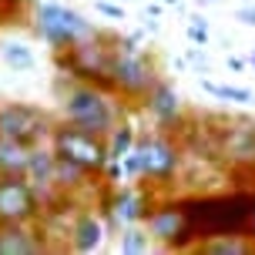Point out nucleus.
Instances as JSON below:
<instances>
[{"mask_svg": "<svg viewBox=\"0 0 255 255\" xmlns=\"http://www.w3.org/2000/svg\"><path fill=\"white\" fill-rule=\"evenodd\" d=\"M151 249V232L148 225H138V222H131L121 229V252L125 255H144Z\"/></svg>", "mask_w": 255, "mask_h": 255, "instance_id": "obj_18", "label": "nucleus"}, {"mask_svg": "<svg viewBox=\"0 0 255 255\" xmlns=\"http://www.w3.org/2000/svg\"><path fill=\"white\" fill-rule=\"evenodd\" d=\"M245 64H249V61H242V57H229V67H232V71H245Z\"/></svg>", "mask_w": 255, "mask_h": 255, "instance_id": "obj_26", "label": "nucleus"}, {"mask_svg": "<svg viewBox=\"0 0 255 255\" xmlns=\"http://www.w3.org/2000/svg\"><path fill=\"white\" fill-rule=\"evenodd\" d=\"M40 252H51V245L34 225H0V255H40Z\"/></svg>", "mask_w": 255, "mask_h": 255, "instance_id": "obj_13", "label": "nucleus"}, {"mask_svg": "<svg viewBox=\"0 0 255 255\" xmlns=\"http://www.w3.org/2000/svg\"><path fill=\"white\" fill-rule=\"evenodd\" d=\"M235 20H242L245 27H255V3H242L235 10Z\"/></svg>", "mask_w": 255, "mask_h": 255, "instance_id": "obj_24", "label": "nucleus"}, {"mask_svg": "<svg viewBox=\"0 0 255 255\" xmlns=\"http://www.w3.org/2000/svg\"><path fill=\"white\" fill-rule=\"evenodd\" d=\"M158 13H161V7H158V0H154V3H148V10H144V17H158Z\"/></svg>", "mask_w": 255, "mask_h": 255, "instance_id": "obj_28", "label": "nucleus"}, {"mask_svg": "<svg viewBox=\"0 0 255 255\" xmlns=\"http://www.w3.org/2000/svg\"><path fill=\"white\" fill-rule=\"evenodd\" d=\"M57 98H61V121H71V125L104 134V138L125 121L121 104L115 101L118 94L84 84V81H71V84L57 81Z\"/></svg>", "mask_w": 255, "mask_h": 255, "instance_id": "obj_2", "label": "nucleus"}, {"mask_svg": "<svg viewBox=\"0 0 255 255\" xmlns=\"http://www.w3.org/2000/svg\"><path fill=\"white\" fill-rule=\"evenodd\" d=\"M98 27L84 20L77 10L71 7H64L57 0H37L34 3V34H37L44 44H51L54 51H61V47H71L77 44L81 37H88L94 34Z\"/></svg>", "mask_w": 255, "mask_h": 255, "instance_id": "obj_7", "label": "nucleus"}, {"mask_svg": "<svg viewBox=\"0 0 255 255\" xmlns=\"http://www.w3.org/2000/svg\"><path fill=\"white\" fill-rule=\"evenodd\" d=\"M134 141H138V131H134V125H128V121H121V125L108 134V148H111V158L115 161H121V158H128L131 154V148H134Z\"/></svg>", "mask_w": 255, "mask_h": 255, "instance_id": "obj_19", "label": "nucleus"}, {"mask_svg": "<svg viewBox=\"0 0 255 255\" xmlns=\"http://www.w3.org/2000/svg\"><path fill=\"white\" fill-rule=\"evenodd\" d=\"M188 215L191 249L212 235H245L255 205V188H235L218 195H188L181 198Z\"/></svg>", "mask_w": 255, "mask_h": 255, "instance_id": "obj_1", "label": "nucleus"}, {"mask_svg": "<svg viewBox=\"0 0 255 255\" xmlns=\"http://www.w3.org/2000/svg\"><path fill=\"white\" fill-rule=\"evenodd\" d=\"M144 225L151 232V242L161 249H175V252H191V232H188V215L181 198H158L154 208L148 212Z\"/></svg>", "mask_w": 255, "mask_h": 255, "instance_id": "obj_11", "label": "nucleus"}, {"mask_svg": "<svg viewBox=\"0 0 255 255\" xmlns=\"http://www.w3.org/2000/svg\"><path fill=\"white\" fill-rule=\"evenodd\" d=\"M10 7H13V10H20V7H27V3H24V0H0V10H10Z\"/></svg>", "mask_w": 255, "mask_h": 255, "instance_id": "obj_25", "label": "nucleus"}, {"mask_svg": "<svg viewBox=\"0 0 255 255\" xmlns=\"http://www.w3.org/2000/svg\"><path fill=\"white\" fill-rule=\"evenodd\" d=\"M249 64H252V67H255V51H252V54H249Z\"/></svg>", "mask_w": 255, "mask_h": 255, "instance_id": "obj_30", "label": "nucleus"}, {"mask_svg": "<svg viewBox=\"0 0 255 255\" xmlns=\"http://www.w3.org/2000/svg\"><path fill=\"white\" fill-rule=\"evenodd\" d=\"M245 235L255 242V205H252V218H249V232H245Z\"/></svg>", "mask_w": 255, "mask_h": 255, "instance_id": "obj_27", "label": "nucleus"}, {"mask_svg": "<svg viewBox=\"0 0 255 255\" xmlns=\"http://www.w3.org/2000/svg\"><path fill=\"white\" fill-rule=\"evenodd\" d=\"M212 158L235 175H255V121H229L225 128H215Z\"/></svg>", "mask_w": 255, "mask_h": 255, "instance_id": "obj_9", "label": "nucleus"}, {"mask_svg": "<svg viewBox=\"0 0 255 255\" xmlns=\"http://www.w3.org/2000/svg\"><path fill=\"white\" fill-rule=\"evenodd\" d=\"M141 104H144V111L154 118V125L165 128V131H175V128L188 125V118H185V104H181L178 91L171 88L165 77L154 81V88L148 91V98H144Z\"/></svg>", "mask_w": 255, "mask_h": 255, "instance_id": "obj_12", "label": "nucleus"}, {"mask_svg": "<svg viewBox=\"0 0 255 255\" xmlns=\"http://www.w3.org/2000/svg\"><path fill=\"white\" fill-rule=\"evenodd\" d=\"M115 40H118V34L94 30V34L81 37L77 44H71V47L54 51V64H57L61 77L84 81V84H94V88H104V91H111V94H115V81H111Z\"/></svg>", "mask_w": 255, "mask_h": 255, "instance_id": "obj_4", "label": "nucleus"}, {"mask_svg": "<svg viewBox=\"0 0 255 255\" xmlns=\"http://www.w3.org/2000/svg\"><path fill=\"white\" fill-rule=\"evenodd\" d=\"M0 57H3V64H7L10 71H17V74H27V71L37 67L34 51H30L27 44H20V40H7V44L0 47Z\"/></svg>", "mask_w": 255, "mask_h": 255, "instance_id": "obj_17", "label": "nucleus"}, {"mask_svg": "<svg viewBox=\"0 0 255 255\" xmlns=\"http://www.w3.org/2000/svg\"><path fill=\"white\" fill-rule=\"evenodd\" d=\"M185 61H188L191 67L198 71V74H208V71H212V67H208V57H205V51L198 47V44H195V47H191V51L185 54Z\"/></svg>", "mask_w": 255, "mask_h": 255, "instance_id": "obj_22", "label": "nucleus"}, {"mask_svg": "<svg viewBox=\"0 0 255 255\" xmlns=\"http://www.w3.org/2000/svg\"><path fill=\"white\" fill-rule=\"evenodd\" d=\"M54 125L57 121L37 104H24V101L0 104V134L3 138H17V141H27V144H44V141H51Z\"/></svg>", "mask_w": 255, "mask_h": 255, "instance_id": "obj_10", "label": "nucleus"}, {"mask_svg": "<svg viewBox=\"0 0 255 255\" xmlns=\"http://www.w3.org/2000/svg\"><path fill=\"white\" fill-rule=\"evenodd\" d=\"M128 3H134V0H128Z\"/></svg>", "mask_w": 255, "mask_h": 255, "instance_id": "obj_31", "label": "nucleus"}, {"mask_svg": "<svg viewBox=\"0 0 255 255\" xmlns=\"http://www.w3.org/2000/svg\"><path fill=\"white\" fill-rule=\"evenodd\" d=\"M158 3H168V7H178V0H158Z\"/></svg>", "mask_w": 255, "mask_h": 255, "instance_id": "obj_29", "label": "nucleus"}, {"mask_svg": "<svg viewBox=\"0 0 255 255\" xmlns=\"http://www.w3.org/2000/svg\"><path fill=\"white\" fill-rule=\"evenodd\" d=\"M181 161H185L181 141L171 138L161 128L151 134H138L131 154L121 158V168L128 171V178H138L151 188H168L175 181V175L181 171Z\"/></svg>", "mask_w": 255, "mask_h": 255, "instance_id": "obj_3", "label": "nucleus"}, {"mask_svg": "<svg viewBox=\"0 0 255 255\" xmlns=\"http://www.w3.org/2000/svg\"><path fill=\"white\" fill-rule=\"evenodd\" d=\"M191 252H198V255H255V242L249 235H212V239H202Z\"/></svg>", "mask_w": 255, "mask_h": 255, "instance_id": "obj_16", "label": "nucleus"}, {"mask_svg": "<svg viewBox=\"0 0 255 255\" xmlns=\"http://www.w3.org/2000/svg\"><path fill=\"white\" fill-rule=\"evenodd\" d=\"M202 88L208 94H215L222 101H235V104H252L255 94L249 88H239V84H215V81H202Z\"/></svg>", "mask_w": 255, "mask_h": 255, "instance_id": "obj_20", "label": "nucleus"}, {"mask_svg": "<svg viewBox=\"0 0 255 255\" xmlns=\"http://www.w3.org/2000/svg\"><path fill=\"white\" fill-rule=\"evenodd\" d=\"M71 249L74 252H94V249H101L104 242V222L94 212H77V218L71 222Z\"/></svg>", "mask_w": 255, "mask_h": 255, "instance_id": "obj_14", "label": "nucleus"}, {"mask_svg": "<svg viewBox=\"0 0 255 255\" xmlns=\"http://www.w3.org/2000/svg\"><path fill=\"white\" fill-rule=\"evenodd\" d=\"M141 34H128L115 40V57H111V81H115V94L125 101H144L154 81L161 77L158 64L151 54L138 47Z\"/></svg>", "mask_w": 255, "mask_h": 255, "instance_id": "obj_6", "label": "nucleus"}, {"mask_svg": "<svg viewBox=\"0 0 255 255\" xmlns=\"http://www.w3.org/2000/svg\"><path fill=\"white\" fill-rule=\"evenodd\" d=\"M44 198L27 175H0V225H37Z\"/></svg>", "mask_w": 255, "mask_h": 255, "instance_id": "obj_8", "label": "nucleus"}, {"mask_svg": "<svg viewBox=\"0 0 255 255\" xmlns=\"http://www.w3.org/2000/svg\"><path fill=\"white\" fill-rule=\"evenodd\" d=\"M188 40L191 44H198V47H205L208 44V24H205V17H188Z\"/></svg>", "mask_w": 255, "mask_h": 255, "instance_id": "obj_21", "label": "nucleus"}, {"mask_svg": "<svg viewBox=\"0 0 255 255\" xmlns=\"http://www.w3.org/2000/svg\"><path fill=\"white\" fill-rule=\"evenodd\" d=\"M51 151L57 161L84 171L88 178L101 181L108 165H111V148H108V138L104 134H94V131H84V128L71 125V121H57L51 131Z\"/></svg>", "mask_w": 255, "mask_h": 255, "instance_id": "obj_5", "label": "nucleus"}, {"mask_svg": "<svg viewBox=\"0 0 255 255\" xmlns=\"http://www.w3.org/2000/svg\"><path fill=\"white\" fill-rule=\"evenodd\" d=\"M34 148L37 144H27V141L0 134V175H27L30 161H34Z\"/></svg>", "mask_w": 255, "mask_h": 255, "instance_id": "obj_15", "label": "nucleus"}, {"mask_svg": "<svg viewBox=\"0 0 255 255\" xmlns=\"http://www.w3.org/2000/svg\"><path fill=\"white\" fill-rule=\"evenodd\" d=\"M94 10L104 13V17H111V20H125V7H118V3H108V0H94Z\"/></svg>", "mask_w": 255, "mask_h": 255, "instance_id": "obj_23", "label": "nucleus"}]
</instances>
